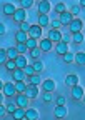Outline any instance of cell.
<instances>
[{"instance_id": "cell-46", "label": "cell", "mask_w": 85, "mask_h": 120, "mask_svg": "<svg viewBox=\"0 0 85 120\" xmlns=\"http://www.w3.org/2000/svg\"><path fill=\"white\" fill-rule=\"evenodd\" d=\"M78 5H80L82 8H85V0H78Z\"/></svg>"}, {"instance_id": "cell-37", "label": "cell", "mask_w": 85, "mask_h": 120, "mask_svg": "<svg viewBox=\"0 0 85 120\" xmlns=\"http://www.w3.org/2000/svg\"><path fill=\"white\" fill-rule=\"evenodd\" d=\"M18 109V105H17V102H12V103H7V110H8V113L12 115L13 112H15Z\"/></svg>"}, {"instance_id": "cell-9", "label": "cell", "mask_w": 85, "mask_h": 120, "mask_svg": "<svg viewBox=\"0 0 85 120\" xmlns=\"http://www.w3.org/2000/svg\"><path fill=\"white\" fill-rule=\"evenodd\" d=\"M55 52L59 53V55H63V53H67V52H68V43H67L65 40H60V42H57V45H55Z\"/></svg>"}, {"instance_id": "cell-1", "label": "cell", "mask_w": 85, "mask_h": 120, "mask_svg": "<svg viewBox=\"0 0 85 120\" xmlns=\"http://www.w3.org/2000/svg\"><path fill=\"white\" fill-rule=\"evenodd\" d=\"M2 94L7 95V97H15V95L18 94L17 88H15V83H12V82L4 83V87H2Z\"/></svg>"}, {"instance_id": "cell-17", "label": "cell", "mask_w": 85, "mask_h": 120, "mask_svg": "<svg viewBox=\"0 0 85 120\" xmlns=\"http://www.w3.org/2000/svg\"><path fill=\"white\" fill-rule=\"evenodd\" d=\"M25 118H27V120H37V118H38V112H37L35 109L27 107V109H25Z\"/></svg>"}, {"instance_id": "cell-14", "label": "cell", "mask_w": 85, "mask_h": 120, "mask_svg": "<svg viewBox=\"0 0 85 120\" xmlns=\"http://www.w3.org/2000/svg\"><path fill=\"white\" fill-rule=\"evenodd\" d=\"M12 79L13 80H27V75H25V72H23V68H15L12 72Z\"/></svg>"}, {"instance_id": "cell-42", "label": "cell", "mask_w": 85, "mask_h": 120, "mask_svg": "<svg viewBox=\"0 0 85 120\" xmlns=\"http://www.w3.org/2000/svg\"><path fill=\"white\" fill-rule=\"evenodd\" d=\"M80 8H82L80 5H74L72 8H70V12H72V13H74V17H77V15L80 13Z\"/></svg>"}, {"instance_id": "cell-35", "label": "cell", "mask_w": 85, "mask_h": 120, "mask_svg": "<svg viewBox=\"0 0 85 120\" xmlns=\"http://www.w3.org/2000/svg\"><path fill=\"white\" fill-rule=\"evenodd\" d=\"M17 50H18L20 53H25V52H28V47H27V43H25V42H18V43H17Z\"/></svg>"}, {"instance_id": "cell-31", "label": "cell", "mask_w": 85, "mask_h": 120, "mask_svg": "<svg viewBox=\"0 0 85 120\" xmlns=\"http://www.w3.org/2000/svg\"><path fill=\"white\" fill-rule=\"evenodd\" d=\"M28 53H30V57H32L33 60H38V57L42 55V49H40V47H35V49H32Z\"/></svg>"}, {"instance_id": "cell-7", "label": "cell", "mask_w": 85, "mask_h": 120, "mask_svg": "<svg viewBox=\"0 0 85 120\" xmlns=\"http://www.w3.org/2000/svg\"><path fill=\"white\" fill-rule=\"evenodd\" d=\"M25 17H27V12H25V8H17V12L12 15V19L15 20L17 23H22V22H25Z\"/></svg>"}, {"instance_id": "cell-15", "label": "cell", "mask_w": 85, "mask_h": 120, "mask_svg": "<svg viewBox=\"0 0 85 120\" xmlns=\"http://www.w3.org/2000/svg\"><path fill=\"white\" fill-rule=\"evenodd\" d=\"M40 27H50V17L48 13H38V22Z\"/></svg>"}, {"instance_id": "cell-22", "label": "cell", "mask_w": 85, "mask_h": 120, "mask_svg": "<svg viewBox=\"0 0 85 120\" xmlns=\"http://www.w3.org/2000/svg\"><path fill=\"white\" fill-rule=\"evenodd\" d=\"M27 82H28V83H32V85H40L44 80L40 79V75H38V73H33L32 77H27Z\"/></svg>"}, {"instance_id": "cell-43", "label": "cell", "mask_w": 85, "mask_h": 120, "mask_svg": "<svg viewBox=\"0 0 85 120\" xmlns=\"http://www.w3.org/2000/svg\"><path fill=\"white\" fill-rule=\"evenodd\" d=\"M57 105H65V102H67V98L63 97V95H59V97H57Z\"/></svg>"}, {"instance_id": "cell-21", "label": "cell", "mask_w": 85, "mask_h": 120, "mask_svg": "<svg viewBox=\"0 0 85 120\" xmlns=\"http://www.w3.org/2000/svg\"><path fill=\"white\" fill-rule=\"evenodd\" d=\"M2 12H4V15H10V17H12V15L17 12V8L13 7L12 4H5V5H4V8H2Z\"/></svg>"}, {"instance_id": "cell-26", "label": "cell", "mask_w": 85, "mask_h": 120, "mask_svg": "<svg viewBox=\"0 0 85 120\" xmlns=\"http://www.w3.org/2000/svg\"><path fill=\"white\" fill-rule=\"evenodd\" d=\"M25 43H27V47H28V52H30L32 49H35V47H38V40L33 38V37H28V40Z\"/></svg>"}, {"instance_id": "cell-6", "label": "cell", "mask_w": 85, "mask_h": 120, "mask_svg": "<svg viewBox=\"0 0 85 120\" xmlns=\"http://www.w3.org/2000/svg\"><path fill=\"white\" fill-rule=\"evenodd\" d=\"M28 100H30V98L27 97V94H17V95H15V102H17L18 107L27 109V107H28Z\"/></svg>"}, {"instance_id": "cell-44", "label": "cell", "mask_w": 85, "mask_h": 120, "mask_svg": "<svg viewBox=\"0 0 85 120\" xmlns=\"http://www.w3.org/2000/svg\"><path fill=\"white\" fill-rule=\"evenodd\" d=\"M5 113H8L7 107H5V105H0V115H2V117H5Z\"/></svg>"}, {"instance_id": "cell-47", "label": "cell", "mask_w": 85, "mask_h": 120, "mask_svg": "<svg viewBox=\"0 0 85 120\" xmlns=\"http://www.w3.org/2000/svg\"><path fill=\"white\" fill-rule=\"evenodd\" d=\"M82 100H83V103H85V95H83V98H82Z\"/></svg>"}, {"instance_id": "cell-10", "label": "cell", "mask_w": 85, "mask_h": 120, "mask_svg": "<svg viewBox=\"0 0 85 120\" xmlns=\"http://www.w3.org/2000/svg\"><path fill=\"white\" fill-rule=\"evenodd\" d=\"M42 32H44V27H40V25L37 23V25H32V28H30V32H28V35L38 40V38L42 37Z\"/></svg>"}, {"instance_id": "cell-8", "label": "cell", "mask_w": 85, "mask_h": 120, "mask_svg": "<svg viewBox=\"0 0 85 120\" xmlns=\"http://www.w3.org/2000/svg\"><path fill=\"white\" fill-rule=\"evenodd\" d=\"M25 94H27L28 98H37V95H38V85L28 83V85H27V90H25Z\"/></svg>"}, {"instance_id": "cell-40", "label": "cell", "mask_w": 85, "mask_h": 120, "mask_svg": "<svg viewBox=\"0 0 85 120\" xmlns=\"http://www.w3.org/2000/svg\"><path fill=\"white\" fill-rule=\"evenodd\" d=\"M42 98H44V102H45V103H48V102H52V100H53V95H52V92H45L44 95H42Z\"/></svg>"}, {"instance_id": "cell-3", "label": "cell", "mask_w": 85, "mask_h": 120, "mask_svg": "<svg viewBox=\"0 0 85 120\" xmlns=\"http://www.w3.org/2000/svg\"><path fill=\"white\" fill-rule=\"evenodd\" d=\"M47 37H48V38H50L53 43L60 42V40H63L62 32H60V30H57V28H50V30H48V34H47Z\"/></svg>"}, {"instance_id": "cell-16", "label": "cell", "mask_w": 85, "mask_h": 120, "mask_svg": "<svg viewBox=\"0 0 85 120\" xmlns=\"http://www.w3.org/2000/svg\"><path fill=\"white\" fill-rule=\"evenodd\" d=\"M42 88H44V92H53L55 90V82L52 79H47L42 82Z\"/></svg>"}, {"instance_id": "cell-33", "label": "cell", "mask_w": 85, "mask_h": 120, "mask_svg": "<svg viewBox=\"0 0 85 120\" xmlns=\"http://www.w3.org/2000/svg\"><path fill=\"white\" fill-rule=\"evenodd\" d=\"M23 72H25L27 77H32L33 73H37V72H35V68H33V65H28V64L23 67Z\"/></svg>"}, {"instance_id": "cell-19", "label": "cell", "mask_w": 85, "mask_h": 120, "mask_svg": "<svg viewBox=\"0 0 85 120\" xmlns=\"http://www.w3.org/2000/svg\"><path fill=\"white\" fill-rule=\"evenodd\" d=\"M75 64L78 67H85V52H77L75 53Z\"/></svg>"}, {"instance_id": "cell-34", "label": "cell", "mask_w": 85, "mask_h": 120, "mask_svg": "<svg viewBox=\"0 0 85 120\" xmlns=\"http://www.w3.org/2000/svg\"><path fill=\"white\" fill-rule=\"evenodd\" d=\"M20 7L22 8H30V7H33V0H20Z\"/></svg>"}, {"instance_id": "cell-39", "label": "cell", "mask_w": 85, "mask_h": 120, "mask_svg": "<svg viewBox=\"0 0 85 120\" xmlns=\"http://www.w3.org/2000/svg\"><path fill=\"white\" fill-rule=\"evenodd\" d=\"M33 68H35L37 73H40L42 70H44V64H42L40 60H35V62H33Z\"/></svg>"}, {"instance_id": "cell-27", "label": "cell", "mask_w": 85, "mask_h": 120, "mask_svg": "<svg viewBox=\"0 0 85 120\" xmlns=\"http://www.w3.org/2000/svg\"><path fill=\"white\" fill-rule=\"evenodd\" d=\"M62 58H63V62H65V64H72V62H75V53L67 52V53L62 55Z\"/></svg>"}, {"instance_id": "cell-2", "label": "cell", "mask_w": 85, "mask_h": 120, "mask_svg": "<svg viewBox=\"0 0 85 120\" xmlns=\"http://www.w3.org/2000/svg\"><path fill=\"white\" fill-rule=\"evenodd\" d=\"M59 19H60V22H62V25H70V23H72V20H74L75 17H74V13L70 12V10H65L63 13H60V15H59Z\"/></svg>"}, {"instance_id": "cell-23", "label": "cell", "mask_w": 85, "mask_h": 120, "mask_svg": "<svg viewBox=\"0 0 85 120\" xmlns=\"http://www.w3.org/2000/svg\"><path fill=\"white\" fill-rule=\"evenodd\" d=\"M27 85H28V83H25V80H17V82H15V88H17V92H18V94H25Z\"/></svg>"}, {"instance_id": "cell-38", "label": "cell", "mask_w": 85, "mask_h": 120, "mask_svg": "<svg viewBox=\"0 0 85 120\" xmlns=\"http://www.w3.org/2000/svg\"><path fill=\"white\" fill-rule=\"evenodd\" d=\"M20 25V30H22V32H30V28H32V25L30 23H28V22H22V23H18Z\"/></svg>"}, {"instance_id": "cell-13", "label": "cell", "mask_w": 85, "mask_h": 120, "mask_svg": "<svg viewBox=\"0 0 85 120\" xmlns=\"http://www.w3.org/2000/svg\"><path fill=\"white\" fill-rule=\"evenodd\" d=\"M65 85H67V87H70V88L75 87V85H78V77H77L75 73L67 75V77H65Z\"/></svg>"}, {"instance_id": "cell-29", "label": "cell", "mask_w": 85, "mask_h": 120, "mask_svg": "<svg viewBox=\"0 0 85 120\" xmlns=\"http://www.w3.org/2000/svg\"><path fill=\"white\" fill-rule=\"evenodd\" d=\"M72 42H74L75 45L82 43V42H83V34H82V32H75V34H72Z\"/></svg>"}, {"instance_id": "cell-20", "label": "cell", "mask_w": 85, "mask_h": 120, "mask_svg": "<svg viewBox=\"0 0 85 120\" xmlns=\"http://www.w3.org/2000/svg\"><path fill=\"white\" fill-rule=\"evenodd\" d=\"M28 37H30V35H28L27 32H22V30H17V32H15V40H17V43H18V42H27Z\"/></svg>"}, {"instance_id": "cell-32", "label": "cell", "mask_w": 85, "mask_h": 120, "mask_svg": "<svg viewBox=\"0 0 85 120\" xmlns=\"http://www.w3.org/2000/svg\"><path fill=\"white\" fill-rule=\"evenodd\" d=\"M7 62H8V53H7V50H5V49H0V64L5 65Z\"/></svg>"}, {"instance_id": "cell-4", "label": "cell", "mask_w": 85, "mask_h": 120, "mask_svg": "<svg viewBox=\"0 0 85 120\" xmlns=\"http://www.w3.org/2000/svg\"><path fill=\"white\" fill-rule=\"evenodd\" d=\"M82 27H83V22L80 19H74L72 23L68 25V30H70V34H75V32H82Z\"/></svg>"}, {"instance_id": "cell-24", "label": "cell", "mask_w": 85, "mask_h": 120, "mask_svg": "<svg viewBox=\"0 0 85 120\" xmlns=\"http://www.w3.org/2000/svg\"><path fill=\"white\" fill-rule=\"evenodd\" d=\"M12 117L15 118V120H20V118H25V109L23 107H18L15 112L12 113Z\"/></svg>"}, {"instance_id": "cell-25", "label": "cell", "mask_w": 85, "mask_h": 120, "mask_svg": "<svg viewBox=\"0 0 85 120\" xmlns=\"http://www.w3.org/2000/svg\"><path fill=\"white\" fill-rule=\"evenodd\" d=\"M7 53H8V58H12V60H15L20 55V52L17 50V47H8L7 49Z\"/></svg>"}, {"instance_id": "cell-30", "label": "cell", "mask_w": 85, "mask_h": 120, "mask_svg": "<svg viewBox=\"0 0 85 120\" xmlns=\"http://www.w3.org/2000/svg\"><path fill=\"white\" fill-rule=\"evenodd\" d=\"M4 67H5L8 72H13L15 68H18V67H17V62H15V60H12V58H8V62H7Z\"/></svg>"}, {"instance_id": "cell-12", "label": "cell", "mask_w": 85, "mask_h": 120, "mask_svg": "<svg viewBox=\"0 0 85 120\" xmlns=\"http://www.w3.org/2000/svg\"><path fill=\"white\" fill-rule=\"evenodd\" d=\"M37 10H38V13H48L50 12V2L48 0H40L38 5H37Z\"/></svg>"}, {"instance_id": "cell-18", "label": "cell", "mask_w": 85, "mask_h": 120, "mask_svg": "<svg viewBox=\"0 0 85 120\" xmlns=\"http://www.w3.org/2000/svg\"><path fill=\"white\" fill-rule=\"evenodd\" d=\"M53 115H55L57 118H63V117H67V109H65V105H57Z\"/></svg>"}, {"instance_id": "cell-28", "label": "cell", "mask_w": 85, "mask_h": 120, "mask_svg": "<svg viewBox=\"0 0 85 120\" xmlns=\"http://www.w3.org/2000/svg\"><path fill=\"white\" fill-rule=\"evenodd\" d=\"M15 62H17V67H18V68H23V67L27 65V58H25L23 53H20V55L15 58Z\"/></svg>"}, {"instance_id": "cell-45", "label": "cell", "mask_w": 85, "mask_h": 120, "mask_svg": "<svg viewBox=\"0 0 85 120\" xmlns=\"http://www.w3.org/2000/svg\"><path fill=\"white\" fill-rule=\"evenodd\" d=\"M0 35H5V23H0Z\"/></svg>"}, {"instance_id": "cell-36", "label": "cell", "mask_w": 85, "mask_h": 120, "mask_svg": "<svg viewBox=\"0 0 85 120\" xmlns=\"http://www.w3.org/2000/svg\"><path fill=\"white\" fill-rule=\"evenodd\" d=\"M60 27H62V22H60V19L50 20V28H57V30H60Z\"/></svg>"}, {"instance_id": "cell-41", "label": "cell", "mask_w": 85, "mask_h": 120, "mask_svg": "<svg viewBox=\"0 0 85 120\" xmlns=\"http://www.w3.org/2000/svg\"><path fill=\"white\" fill-rule=\"evenodd\" d=\"M65 10H67V8H65V5H63L62 2H60V4H57V5H55V12H57V13H59V15H60V13H63Z\"/></svg>"}, {"instance_id": "cell-11", "label": "cell", "mask_w": 85, "mask_h": 120, "mask_svg": "<svg viewBox=\"0 0 85 120\" xmlns=\"http://www.w3.org/2000/svg\"><path fill=\"white\" fill-rule=\"evenodd\" d=\"M38 47L42 49V52H50V50H52V47H53V42L47 37L45 40H40V42H38Z\"/></svg>"}, {"instance_id": "cell-5", "label": "cell", "mask_w": 85, "mask_h": 120, "mask_svg": "<svg viewBox=\"0 0 85 120\" xmlns=\"http://www.w3.org/2000/svg\"><path fill=\"white\" fill-rule=\"evenodd\" d=\"M83 95H85V90L80 87V85H75V87H72V98L77 102V100H82L83 98Z\"/></svg>"}]
</instances>
